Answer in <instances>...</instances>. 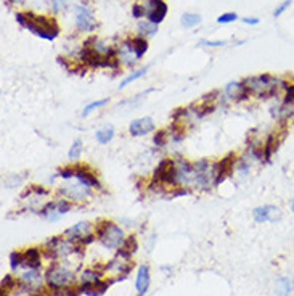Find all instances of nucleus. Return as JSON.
<instances>
[{
  "mask_svg": "<svg viewBox=\"0 0 294 296\" xmlns=\"http://www.w3.org/2000/svg\"><path fill=\"white\" fill-rule=\"evenodd\" d=\"M243 84L247 89L249 95H254L257 98H272L275 95H278L281 89L284 91L288 82L272 74H259V76H251L244 79Z\"/></svg>",
  "mask_w": 294,
  "mask_h": 296,
  "instance_id": "obj_1",
  "label": "nucleus"
},
{
  "mask_svg": "<svg viewBox=\"0 0 294 296\" xmlns=\"http://www.w3.org/2000/svg\"><path fill=\"white\" fill-rule=\"evenodd\" d=\"M16 20L21 26H26L31 32L39 35L42 39L53 40L60 34V28L57 20L53 18H45V16H37L34 13H18Z\"/></svg>",
  "mask_w": 294,
  "mask_h": 296,
  "instance_id": "obj_2",
  "label": "nucleus"
},
{
  "mask_svg": "<svg viewBox=\"0 0 294 296\" xmlns=\"http://www.w3.org/2000/svg\"><path fill=\"white\" fill-rule=\"evenodd\" d=\"M23 0H8V4H21Z\"/></svg>",
  "mask_w": 294,
  "mask_h": 296,
  "instance_id": "obj_44",
  "label": "nucleus"
},
{
  "mask_svg": "<svg viewBox=\"0 0 294 296\" xmlns=\"http://www.w3.org/2000/svg\"><path fill=\"white\" fill-rule=\"evenodd\" d=\"M66 2L68 0H52V5H53V12H61L64 7H66Z\"/></svg>",
  "mask_w": 294,
  "mask_h": 296,
  "instance_id": "obj_37",
  "label": "nucleus"
},
{
  "mask_svg": "<svg viewBox=\"0 0 294 296\" xmlns=\"http://www.w3.org/2000/svg\"><path fill=\"white\" fill-rule=\"evenodd\" d=\"M289 5H291V0H284V2H283V4H281V5H280L278 8H277V10H275V12H273V16H275V18H278V16H281V13H283L284 10H286V8H288Z\"/></svg>",
  "mask_w": 294,
  "mask_h": 296,
  "instance_id": "obj_38",
  "label": "nucleus"
},
{
  "mask_svg": "<svg viewBox=\"0 0 294 296\" xmlns=\"http://www.w3.org/2000/svg\"><path fill=\"white\" fill-rule=\"evenodd\" d=\"M95 237L97 240L102 241V245L109 249H119L125 241L124 230L117 226V224L108 221V219H100L95 226Z\"/></svg>",
  "mask_w": 294,
  "mask_h": 296,
  "instance_id": "obj_3",
  "label": "nucleus"
},
{
  "mask_svg": "<svg viewBox=\"0 0 294 296\" xmlns=\"http://www.w3.org/2000/svg\"><path fill=\"white\" fill-rule=\"evenodd\" d=\"M64 237H68L71 240L77 241L80 245H89L92 243L97 237H95V230H94V226H92L90 222H77L76 226H72L69 229L64 230Z\"/></svg>",
  "mask_w": 294,
  "mask_h": 296,
  "instance_id": "obj_6",
  "label": "nucleus"
},
{
  "mask_svg": "<svg viewBox=\"0 0 294 296\" xmlns=\"http://www.w3.org/2000/svg\"><path fill=\"white\" fill-rule=\"evenodd\" d=\"M283 102L286 103H294V82H288L286 84V89H284V98Z\"/></svg>",
  "mask_w": 294,
  "mask_h": 296,
  "instance_id": "obj_35",
  "label": "nucleus"
},
{
  "mask_svg": "<svg viewBox=\"0 0 294 296\" xmlns=\"http://www.w3.org/2000/svg\"><path fill=\"white\" fill-rule=\"evenodd\" d=\"M145 12L148 21L158 26L167 15V5L164 0H148V7H145Z\"/></svg>",
  "mask_w": 294,
  "mask_h": 296,
  "instance_id": "obj_10",
  "label": "nucleus"
},
{
  "mask_svg": "<svg viewBox=\"0 0 294 296\" xmlns=\"http://www.w3.org/2000/svg\"><path fill=\"white\" fill-rule=\"evenodd\" d=\"M58 193L63 195L64 198L69 200V201H84L87 200L90 193H92V188L80 184L79 181H76L74 184H68V185H61L58 188Z\"/></svg>",
  "mask_w": 294,
  "mask_h": 296,
  "instance_id": "obj_7",
  "label": "nucleus"
},
{
  "mask_svg": "<svg viewBox=\"0 0 294 296\" xmlns=\"http://www.w3.org/2000/svg\"><path fill=\"white\" fill-rule=\"evenodd\" d=\"M253 218L256 222L264 224V222H275L281 219V211L278 206L273 204H264V206H257L253 209Z\"/></svg>",
  "mask_w": 294,
  "mask_h": 296,
  "instance_id": "obj_9",
  "label": "nucleus"
},
{
  "mask_svg": "<svg viewBox=\"0 0 294 296\" xmlns=\"http://www.w3.org/2000/svg\"><path fill=\"white\" fill-rule=\"evenodd\" d=\"M103 57L105 55H100V53L97 50H94L92 47L89 46H84L80 50V61L82 63H86L87 66L90 68H102V63H103Z\"/></svg>",
  "mask_w": 294,
  "mask_h": 296,
  "instance_id": "obj_18",
  "label": "nucleus"
},
{
  "mask_svg": "<svg viewBox=\"0 0 294 296\" xmlns=\"http://www.w3.org/2000/svg\"><path fill=\"white\" fill-rule=\"evenodd\" d=\"M235 20H238L236 13H224L217 18V23L219 24H227V23H233Z\"/></svg>",
  "mask_w": 294,
  "mask_h": 296,
  "instance_id": "obj_36",
  "label": "nucleus"
},
{
  "mask_svg": "<svg viewBox=\"0 0 294 296\" xmlns=\"http://www.w3.org/2000/svg\"><path fill=\"white\" fill-rule=\"evenodd\" d=\"M102 277V272L98 269H86L79 274V283L80 285H89V283H95L100 280Z\"/></svg>",
  "mask_w": 294,
  "mask_h": 296,
  "instance_id": "obj_24",
  "label": "nucleus"
},
{
  "mask_svg": "<svg viewBox=\"0 0 294 296\" xmlns=\"http://www.w3.org/2000/svg\"><path fill=\"white\" fill-rule=\"evenodd\" d=\"M108 103V98H103V100H97V102H92V103H89L86 108H84V111H82V118H87V116L92 113V111H95V110H98V108H102V106H105Z\"/></svg>",
  "mask_w": 294,
  "mask_h": 296,
  "instance_id": "obj_32",
  "label": "nucleus"
},
{
  "mask_svg": "<svg viewBox=\"0 0 294 296\" xmlns=\"http://www.w3.org/2000/svg\"><path fill=\"white\" fill-rule=\"evenodd\" d=\"M76 24H77V29L84 31V32L95 29L97 21H95L94 15H92V12L86 5H79L76 8Z\"/></svg>",
  "mask_w": 294,
  "mask_h": 296,
  "instance_id": "obj_12",
  "label": "nucleus"
},
{
  "mask_svg": "<svg viewBox=\"0 0 294 296\" xmlns=\"http://www.w3.org/2000/svg\"><path fill=\"white\" fill-rule=\"evenodd\" d=\"M82 148H84V143H82L80 139H76L74 142H72V145H71V148H69V151H68L69 159H72V161L79 159L80 155H82Z\"/></svg>",
  "mask_w": 294,
  "mask_h": 296,
  "instance_id": "obj_30",
  "label": "nucleus"
},
{
  "mask_svg": "<svg viewBox=\"0 0 294 296\" xmlns=\"http://www.w3.org/2000/svg\"><path fill=\"white\" fill-rule=\"evenodd\" d=\"M201 23V16L196 13H185L182 16V26L183 28H195Z\"/></svg>",
  "mask_w": 294,
  "mask_h": 296,
  "instance_id": "obj_29",
  "label": "nucleus"
},
{
  "mask_svg": "<svg viewBox=\"0 0 294 296\" xmlns=\"http://www.w3.org/2000/svg\"><path fill=\"white\" fill-rule=\"evenodd\" d=\"M289 209H291V213L294 214V200H291V203H289Z\"/></svg>",
  "mask_w": 294,
  "mask_h": 296,
  "instance_id": "obj_43",
  "label": "nucleus"
},
{
  "mask_svg": "<svg viewBox=\"0 0 294 296\" xmlns=\"http://www.w3.org/2000/svg\"><path fill=\"white\" fill-rule=\"evenodd\" d=\"M10 266L13 271H18V269L23 267V251H13L10 255Z\"/></svg>",
  "mask_w": 294,
  "mask_h": 296,
  "instance_id": "obj_33",
  "label": "nucleus"
},
{
  "mask_svg": "<svg viewBox=\"0 0 294 296\" xmlns=\"http://www.w3.org/2000/svg\"><path fill=\"white\" fill-rule=\"evenodd\" d=\"M137 249H139V243H137V238H135V235H131V237L125 238L122 246L117 249L116 256L122 258V259H127V261H131L132 255L137 253Z\"/></svg>",
  "mask_w": 294,
  "mask_h": 296,
  "instance_id": "obj_22",
  "label": "nucleus"
},
{
  "mask_svg": "<svg viewBox=\"0 0 294 296\" xmlns=\"http://www.w3.org/2000/svg\"><path fill=\"white\" fill-rule=\"evenodd\" d=\"M71 208H72V204L69 200H53L44 206L40 209V214L44 218H47L49 221H57L60 216L71 211Z\"/></svg>",
  "mask_w": 294,
  "mask_h": 296,
  "instance_id": "obj_8",
  "label": "nucleus"
},
{
  "mask_svg": "<svg viewBox=\"0 0 294 296\" xmlns=\"http://www.w3.org/2000/svg\"><path fill=\"white\" fill-rule=\"evenodd\" d=\"M292 286H294V283L289 277H280V279L277 280V294L278 296H289Z\"/></svg>",
  "mask_w": 294,
  "mask_h": 296,
  "instance_id": "obj_27",
  "label": "nucleus"
},
{
  "mask_svg": "<svg viewBox=\"0 0 294 296\" xmlns=\"http://www.w3.org/2000/svg\"><path fill=\"white\" fill-rule=\"evenodd\" d=\"M116 53H117L119 61H121L122 65L131 66V65H134V63L137 61L135 52H134V49H132L131 44H129V40H125V42H122V44H119V47L116 49Z\"/></svg>",
  "mask_w": 294,
  "mask_h": 296,
  "instance_id": "obj_21",
  "label": "nucleus"
},
{
  "mask_svg": "<svg viewBox=\"0 0 294 296\" xmlns=\"http://www.w3.org/2000/svg\"><path fill=\"white\" fill-rule=\"evenodd\" d=\"M224 94L236 102H243L249 97V92H247V89L244 87L243 82H228L224 89Z\"/></svg>",
  "mask_w": 294,
  "mask_h": 296,
  "instance_id": "obj_19",
  "label": "nucleus"
},
{
  "mask_svg": "<svg viewBox=\"0 0 294 296\" xmlns=\"http://www.w3.org/2000/svg\"><path fill=\"white\" fill-rule=\"evenodd\" d=\"M158 184V185H167L172 188H179L177 187V167H176V159H162L159 161L158 167L154 169L153 173V182L151 185Z\"/></svg>",
  "mask_w": 294,
  "mask_h": 296,
  "instance_id": "obj_5",
  "label": "nucleus"
},
{
  "mask_svg": "<svg viewBox=\"0 0 294 296\" xmlns=\"http://www.w3.org/2000/svg\"><path fill=\"white\" fill-rule=\"evenodd\" d=\"M132 15H134V18H142V16H145V15H146L145 7H142V5H134V8H132Z\"/></svg>",
  "mask_w": 294,
  "mask_h": 296,
  "instance_id": "obj_39",
  "label": "nucleus"
},
{
  "mask_svg": "<svg viewBox=\"0 0 294 296\" xmlns=\"http://www.w3.org/2000/svg\"><path fill=\"white\" fill-rule=\"evenodd\" d=\"M95 137H97L98 143H102V145H108V143L111 142L113 137H114V128L113 125H105L103 129L97 131Z\"/></svg>",
  "mask_w": 294,
  "mask_h": 296,
  "instance_id": "obj_26",
  "label": "nucleus"
},
{
  "mask_svg": "<svg viewBox=\"0 0 294 296\" xmlns=\"http://www.w3.org/2000/svg\"><path fill=\"white\" fill-rule=\"evenodd\" d=\"M148 288H150V267L143 264L139 267V272H137V279H135L137 296H145Z\"/></svg>",
  "mask_w": 294,
  "mask_h": 296,
  "instance_id": "obj_17",
  "label": "nucleus"
},
{
  "mask_svg": "<svg viewBox=\"0 0 294 296\" xmlns=\"http://www.w3.org/2000/svg\"><path fill=\"white\" fill-rule=\"evenodd\" d=\"M153 143L158 148L166 147V143H167V132L166 131H158V132H156V136L153 139Z\"/></svg>",
  "mask_w": 294,
  "mask_h": 296,
  "instance_id": "obj_34",
  "label": "nucleus"
},
{
  "mask_svg": "<svg viewBox=\"0 0 294 296\" xmlns=\"http://www.w3.org/2000/svg\"><path fill=\"white\" fill-rule=\"evenodd\" d=\"M283 134H284V131L281 134L272 132V134H269V136H267V139H265L264 145H262V161H264V163H270L273 153L277 151L278 145L283 140Z\"/></svg>",
  "mask_w": 294,
  "mask_h": 296,
  "instance_id": "obj_13",
  "label": "nucleus"
},
{
  "mask_svg": "<svg viewBox=\"0 0 294 296\" xmlns=\"http://www.w3.org/2000/svg\"><path fill=\"white\" fill-rule=\"evenodd\" d=\"M44 279L50 290L68 288L74 282V272L68 266L53 263L47 267V271L44 274Z\"/></svg>",
  "mask_w": 294,
  "mask_h": 296,
  "instance_id": "obj_4",
  "label": "nucleus"
},
{
  "mask_svg": "<svg viewBox=\"0 0 294 296\" xmlns=\"http://www.w3.org/2000/svg\"><path fill=\"white\" fill-rule=\"evenodd\" d=\"M109 283H111V282L100 279V280H98V282H95V283L79 285V286H80V291L84 293V294H89V296H102V294L108 290Z\"/></svg>",
  "mask_w": 294,
  "mask_h": 296,
  "instance_id": "obj_23",
  "label": "nucleus"
},
{
  "mask_svg": "<svg viewBox=\"0 0 294 296\" xmlns=\"http://www.w3.org/2000/svg\"><path fill=\"white\" fill-rule=\"evenodd\" d=\"M129 44L132 46V49H134V52H135L137 60H140V58L145 55V53H146V50H148V42H146V39H143V37L129 39Z\"/></svg>",
  "mask_w": 294,
  "mask_h": 296,
  "instance_id": "obj_25",
  "label": "nucleus"
},
{
  "mask_svg": "<svg viewBox=\"0 0 294 296\" xmlns=\"http://www.w3.org/2000/svg\"><path fill=\"white\" fill-rule=\"evenodd\" d=\"M203 46H209V47H220V46H224V42H211V40H203L201 42Z\"/></svg>",
  "mask_w": 294,
  "mask_h": 296,
  "instance_id": "obj_41",
  "label": "nucleus"
},
{
  "mask_svg": "<svg viewBox=\"0 0 294 296\" xmlns=\"http://www.w3.org/2000/svg\"><path fill=\"white\" fill-rule=\"evenodd\" d=\"M244 24H259V20L257 18H243Z\"/></svg>",
  "mask_w": 294,
  "mask_h": 296,
  "instance_id": "obj_42",
  "label": "nucleus"
},
{
  "mask_svg": "<svg viewBox=\"0 0 294 296\" xmlns=\"http://www.w3.org/2000/svg\"><path fill=\"white\" fill-rule=\"evenodd\" d=\"M146 71H148V68H140V69H137V71H134L132 74H129L121 84H119V89H124V87H127L131 82H134V80H137V79H140L142 76H145L146 74Z\"/></svg>",
  "mask_w": 294,
  "mask_h": 296,
  "instance_id": "obj_31",
  "label": "nucleus"
},
{
  "mask_svg": "<svg viewBox=\"0 0 294 296\" xmlns=\"http://www.w3.org/2000/svg\"><path fill=\"white\" fill-rule=\"evenodd\" d=\"M154 131V121L151 118H140V119H135L131 122L129 125V134L134 137H142V136H146V134H150Z\"/></svg>",
  "mask_w": 294,
  "mask_h": 296,
  "instance_id": "obj_16",
  "label": "nucleus"
},
{
  "mask_svg": "<svg viewBox=\"0 0 294 296\" xmlns=\"http://www.w3.org/2000/svg\"><path fill=\"white\" fill-rule=\"evenodd\" d=\"M42 266V251L39 248H27L23 251V267L39 269Z\"/></svg>",
  "mask_w": 294,
  "mask_h": 296,
  "instance_id": "obj_20",
  "label": "nucleus"
},
{
  "mask_svg": "<svg viewBox=\"0 0 294 296\" xmlns=\"http://www.w3.org/2000/svg\"><path fill=\"white\" fill-rule=\"evenodd\" d=\"M238 163V158L235 153H228L225 158L217 161V174H216V187L222 184L225 179L233 173V169Z\"/></svg>",
  "mask_w": 294,
  "mask_h": 296,
  "instance_id": "obj_11",
  "label": "nucleus"
},
{
  "mask_svg": "<svg viewBox=\"0 0 294 296\" xmlns=\"http://www.w3.org/2000/svg\"><path fill=\"white\" fill-rule=\"evenodd\" d=\"M74 179L79 181L80 184H84L90 188H102V184H100L97 174L92 171L89 166H80V164H76V174H74Z\"/></svg>",
  "mask_w": 294,
  "mask_h": 296,
  "instance_id": "obj_14",
  "label": "nucleus"
},
{
  "mask_svg": "<svg viewBox=\"0 0 294 296\" xmlns=\"http://www.w3.org/2000/svg\"><path fill=\"white\" fill-rule=\"evenodd\" d=\"M82 294L80 286H68L66 288V296H79Z\"/></svg>",
  "mask_w": 294,
  "mask_h": 296,
  "instance_id": "obj_40",
  "label": "nucleus"
},
{
  "mask_svg": "<svg viewBox=\"0 0 294 296\" xmlns=\"http://www.w3.org/2000/svg\"><path fill=\"white\" fill-rule=\"evenodd\" d=\"M158 28H156V24L150 23V21H142L139 24V37H146V35H154Z\"/></svg>",
  "mask_w": 294,
  "mask_h": 296,
  "instance_id": "obj_28",
  "label": "nucleus"
},
{
  "mask_svg": "<svg viewBox=\"0 0 294 296\" xmlns=\"http://www.w3.org/2000/svg\"><path fill=\"white\" fill-rule=\"evenodd\" d=\"M21 288L27 291H35L42 288V275L39 272V269H27L26 272L21 275Z\"/></svg>",
  "mask_w": 294,
  "mask_h": 296,
  "instance_id": "obj_15",
  "label": "nucleus"
}]
</instances>
